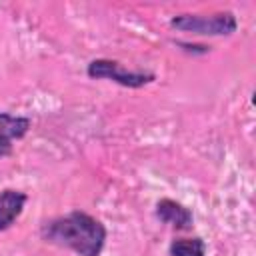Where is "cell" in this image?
<instances>
[{
    "mask_svg": "<svg viewBox=\"0 0 256 256\" xmlns=\"http://www.w3.org/2000/svg\"><path fill=\"white\" fill-rule=\"evenodd\" d=\"M154 216L162 222L168 224L176 230H190L194 224V214L188 206L182 202H176L172 198H160L154 208Z\"/></svg>",
    "mask_w": 256,
    "mask_h": 256,
    "instance_id": "cell-5",
    "label": "cell"
},
{
    "mask_svg": "<svg viewBox=\"0 0 256 256\" xmlns=\"http://www.w3.org/2000/svg\"><path fill=\"white\" fill-rule=\"evenodd\" d=\"M206 242L200 236H192V238H174L168 246V254L170 256H206Z\"/></svg>",
    "mask_w": 256,
    "mask_h": 256,
    "instance_id": "cell-7",
    "label": "cell"
},
{
    "mask_svg": "<svg viewBox=\"0 0 256 256\" xmlns=\"http://www.w3.org/2000/svg\"><path fill=\"white\" fill-rule=\"evenodd\" d=\"M32 128V120L28 116L0 112V158L10 156L16 140H22Z\"/></svg>",
    "mask_w": 256,
    "mask_h": 256,
    "instance_id": "cell-4",
    "label": "cell"
},
{
    "mask_svg": "<svg viewBox=\"0 0 256 256\" xmlns=\"http://www.w3.org/2000/svg\"><path fill=\"white\" fill-rule=\"evenodd\" d=\"M28 202V194L16 188H4L0 190V232L8 230L24 212V206Z\"/></svg>",
    "mask_w": 256,
    "mask_h": 256,
    "instance_id": "cell-6",
    "label": "cell"
},
{
    "mask_svg": "<svg viewBox=\"0 0 256 256\" xmlns=\"http://www.w3.org/2000/svg\"><path fill=\"white\" fill-rule=\"evenodd\" d=\"M170 26L178 32H192L196 36H232L238 30V18L232 10L210 14H174Z\"/></svg>",
    "mask_w": 256,
    "mask_h": 256,
    "instance_id": "cell-2",
    "label": "cell"
},
{
    "mask_svg": "<svg viewBox=\"0 0 256 256\" xmlns=\"http://www.w3.org/2000/svg\"><path fill=\"white\" fill-rule=\"evenodd\" d=\"M174 46H178L182 52L192 54V56H202L210 52V46L206 44H194V42H182V40H174Z\"/></svg>",
    "mask_w": 256,
    "mask_h": 256,
    "instance_id": "cell-8",
    "label": "cell"
},
{
    "mask_svg": "<svg viewBox=\"0 0 256 256\" xmlns=\"http://www.w3.org/2000/svg\"><path fill=\"white\" fill-rule=\"evenodd\" d=\"M40 238L48 244L68 248L78 256H100L106 246L108 230L96 216L84 210H72L44 220Z\"/></svg>",
    "mask_w": 256,
    "mask_h": 256,
    "instance_id": "cell-1",
    "label": "cell"
},
{
    "mask_svg": "<svg viewBox=\"0 0 256 256\" xmlns=\"http://www.w3.org/2000/svg\"><path fill=\"white\" fill-rule=\"evenodd\" d=\"M86 74L92 80H110L124 88H144L156 80V74L150 70H128L122 62L112 58H94L86 66Z\"/></svg>",
    "mask_w": 256,
    "mask_h": 256,
    "instance_id": "cell-3",
    "label": "cell"
}]
</instances>
